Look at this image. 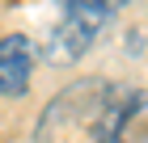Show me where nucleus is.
<instances>
[{"mask_svg":"<svg viewBox=\"0 0 148 143\" xmlns=\"http://www.w3.org/2000/svg\"><path fill=\"white\" fill-rule=\"evenodd\" d=\"M34 143H148V88L85 76L47 101Z\"/></svg>","mask_w":148,"mask_h":143,"instance_id":"obj_1","label":"nucleus"},{"mask_svg":"<svg viewBox=\"0 0 148 143\" xmlns=\"http://www.w3.org/2000/svg\"><path fill=\"white\" fill-rule=\"evenodd\" d=\"M119 17L114 0H68L59 21L51 25L47 34V46H42V59L55 67H72L76 59L89 55V46L102 38V30Z\"/></svg>","mask_w":148,"mask_h":143,"instance_id":"obj_2","label":"nucleus"},{"mask_svg":"<svg viewBox=\"0 0 148 143\" xmlns=\"http://www.w3.org/2000/svg\"><path fill=\"white\" fill-rule=\"evenodd\" d=\"M38 63V46L25 34L0 38V97H21L30 88V72Z\"/></svg>","mask_w":148,"mask_h":143,"instance_id":"obj_3","label":"nucleus"},{"mask_svg":"<svg viewBox=\"0 0 148 143\" xmlns=\"http://www.w3.org/2000/svg\"><path fill=\"white\" fill-rule=\"evenodd\" d=\"M127 4H131V0H114V9H119V13H123V9H127Z\"/></svg>","mask_w":148,"mask_h":143,"instance_id":"obj_4","label":"nucleus"}]
</instances>
